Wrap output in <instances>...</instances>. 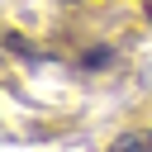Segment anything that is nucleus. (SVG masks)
I'll return each mask as SVG.
<instances>
[{
    "label": "nucleus",
    "mask_w": 152,
    "mask_h": 152,
    "mask_svg": "<svg viewBox=\"0 0 152 152\" xmlns=\"http://www.w3.org/2000/svg\"><path fill=\"white\" fill-rule=\"evenodd\" d=\"M142 14H147V24H152V0H142Z\"/></svg>",
    "instance_id": "nucleus-3"
},
{
    "label": "nucleus",
    "mask_w": 152,
    "mask_h": 152,
    "mask_svg": "<svg viewBox=\"0 0 152 152\" xmlns=\"http://www.w3.org/2000/svg\"><path fill=\"white\" fill-rule=\"evenodd\" d=\"M109 62H114V48H104V43L90 48V52H81V66H86V71H100V66H109Z\"/></svg>",
    "instance_id": "nucleus-2"
},
{
    "label": "nucleus",
    "mask_w": 152,
    "mask_h": 152,
    "mask_svg": "<svg viewBox=\"0 0 152 152\" xmlns=\"http://www.w3.org/2000/svg\"><path fill=\"white\" fill-rule=\"evenodd\" d=\"M114 152H152V128H138V133H124L114 142Z\"/></svg>",
    "instance_id": "nucleus-1"
}]
</instances>
